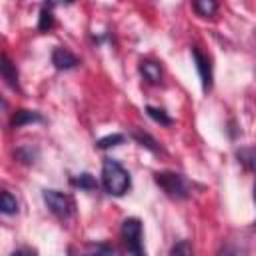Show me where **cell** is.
Returning a JSON list of instances; mask_svg holds the SVG:
<instances>
[{
    "instance_id": "6da1fadb",
    "label": "cell",
    "mask_w": 256,
    "mask_h": 256,
    "mask_svg": "<svg viewBox=\"0 0 256 256\" xmlns=\"http://www.w3.org/2000/svg\"><path fill=\"white\" fill-rule=\"evenodd\" d=\"M102 186L110 196H124L130 186H132V178L130 172L112 158H106L102 164Z\"/></svg>"
},
{
    "instance_id": "7a4b0ae2",
    "label": "cell",
    "mask_w": 256,
    "mask_h": 256,
    "mask_svg": "<svg viewBox=\"0 0 256 256\" xmlns=\"http://www.w3.org/2000/svg\"><path fill=\"white\" fill-rule=\"evenodd\" d=\"M154 182L162 188V192L172 198V200H186L190 198L192 194V184L186 176L178 174V172H170V170H164V172H156L154 174Z\"/></svg>"
},
{
    "instance_id": "3957f363",
    "label": "cell",
    "mask_w": 256,
    "mask_h": 256,
    "mask_svg": "<svg viewBox=\"0 0 256 256\" xmlns=\"http://www.w3.org/2000/svg\"><path fill=\"white\" fill-rule=\"evenodd\" d=\"M122 242L128 252L142 256L144 254V232H142V222L138 218H126L122 224Z\"/></svg>"
},
{
    "instance_id": "277c9868",
    "label": "cell",
    "mask_w": 256,
    "mask_h": 256,
    "mask_svg": "<svg viewBox=\"0 0 256 256\" xmlns=\"http://www.w3.org/2000/svg\"><path fill=\"white\" fill-rule=\"evenodd\" d=\"M44 202H46V206H48V210L54 214V216H58L60 220H68V218H72L74 216V200L68 196V194H64V192H58V190H44Z\"/></svg>"
},
{
    "instance_id": "5b68a950",
    "label": "cell",
    "mask_w": 256,
    "mask_h": 256,
    "mask_svg": "<svg viewBox=\"0 0 256 256\" xmlns=\"http://www.w3.org/2000/svg\"><path fill=\"white\" fill-rule=\"evenodd\" d=\"M192 58L196 62V70L200 74V82H202V90L208 92L212 90V80H214V74H212V64H210V58L206 54L200 52L198 46H192Z\"/></svg>"
},
{
    "instance_id": "8992f818",
    "label": "cell",
    "mask_w": 256,
    "mask_h": 256,
    "mask_svg": "<svg viewBox=\"0 0 256 256\" xmlns=\"http://www.w3.org/2000/svg\"><path fill=\"white\" fill-rule=\"evenodd\" d=\"M52 64H54L56 70H72L80 64V58L72 50H68L64 46H58L52 52Z\"/></svg>"
},
{
    "instance_id": "52a82bcc",
    "label": "cell",
    "mask_w": 256,
    "mask_h": 256,
    "mask_svg": "<svg viewBox=\"0 0 256 256\" xmlns=\"http://www.w3.org/2000/svg\"><path fill=\"white\" fill-rule=\"evenodd\" d=\"M34 122H44V118H42V114L40 112H36V110H16V114L12 116V120H10V126L12 128H22V126H26V124H34Z\"/></svg>"
},
{
    "instance_id": "ba28073f",
    "label": "cell",
    "mask_w": 256,
    "mask_h": 256,
    "mask_svg": "<svg viewBox=\"0 0 256 256\" xmlns=\"http://www.w3.org/2000/svg\"><path fill=\"white\" fill-rule=\"evenodd\" d=\"M140 74L144 76L146 82L150 84H160L162 82V66L152 60H142L140 62Z\"/></svg>"
},
{
    "instance_id": "9c48e42d",
    "label": "cell",
    "mask_w": 256,
    "mask_h": 256,
    "mask_svg": "<svg viewBox=\"0 0 256 256\" xmlns=\"http://www.w3.org/2000/svg\"><path fill=\"white\" fill-rule=\"evenodd\" d=\"M2 78L4 82L12 88V90H20V84H18V70L16 66L10 62V58L4 54L2 56Z\"/></svg>"
},
{
    "instance_id": "30bf717a",
    "label": "cell",
    "mask_w": 256,
    "mask_h": 256,
    "mask_svg": "<svg viewBox=\"0 0 256 256\" xmlns=\"http://www.w3.org/2000/svg\"><path fill=\"white\" fill-rule=\"evenodd\" d=\"M132 138H134L142 148H146V150H150V152H154V154H158V152H160V144H158V142H156V138H152L148 132L134 130V132H132Z\"/></svg>"
},
{
    "instance_id": "8fae6325",
    "label": "cell",
    "mask_w": 256,
    "mask_h": 256,
    "mask_svg": "<svg viewBox=\"0 0 256 256\" xmlns=\"http://www.w3.org/2000/svg\"><path fill=\"white\" fill-rule=\"evenodd\" d=\"M70 182H72V186H76V188H80V190H88V192H92V190H96V188H98L96 178H94L92 174H88V172L74 176Z\"/></svg>"
},
{
    "instance_id": "7c38bea8",
    "label": "cell",
    "mask_w": 256,
    "mask_h": 256,
    "mask_svg": "<svg viewBox=\"0 0 256 256\" xmlns=\"http://www.w3.org/2000/svg\"><path fill=\"white\" fill-rule=\"evenodd\" d=\"M194 10L204 16V18H210L218 12V2L216 0H194Z\"/></svg>"
},
{
    "instance_id": "4fadbf2b",
    "label": "cell",
    "mask_w": 256,
    "mask_h": 256,
    "mask_svg": "<svg viewBox=\"0 0 256 256\" xmlns=\"http://www.w3.org/2000/svg\"><path fill=\"white\" fill-rule=\"evenodd\" d=\"M14 158L22 164H34L36 158H38V150L32 148V146H20L16 152H14Z\"/></svg>"
},
{
    "instance_id": "5bb4252c",
    "label": "cell",
    "mask_w": 256,
    "mask_h": 256,
    "mask_svg": "<svg viewBox=\"0 0 256 256\" xmlns=\"http://www.w3.org/2000/svg\"><path fill=\"white\" fill-rule=\"evenodd\" d=\"M0 210H2V214H6V216H10V214H16L18 212V200L10 194V192H2V200H0Z\"/></svg>"
},
{
    "instance_id": "9a60e30c",
    "label": "cell",
    "mask_w": 256,
    "mask_h": 256,
    "mask_svg": "<svg viewBox=\"0 0 256 256\" xmlns=\"http://www.w3.org/2000/svg\"><path fill=\"white\" fill-rule=\"evenodd\" d=\"M54 28V14L50 8H42L40 10V18H38V30L40 32H50Z\"/></svg>"
},
{
    "instance_id": "2e32d148",
    "label": "cell",
    "mask_w": 256,
    "mask_h": 256,
    "mask_svg": "<svg viewBox=\"0 0 256 256\" xmlns=\"http://www.w3.org/2000/svg\"><path fill=\"white\" fill-rule=\"evenodd\" d=\"M146 112H148V116L152 118V120H156L158 124H162V126H172L174 124V120L166 114V110H162V108H154V106H148L146 108Z\"/></svg>"
},
{
    "instance_id": "e0dca14e",
    "label": "cell",
    "mask_w": 256,
    "mask_h": 256,
    "mask_svg": "<svg viewBox=\"0 0 256 256\" xmlns=\"http://www.w3.org/2000/svg\"><path fill=\"white\" fill-rule=\"evenodd\" d=\"M124 140H126V136H124V134H110V136L100 138V140L96 142V146H98L100 150H108V148H114V146L124 144Z\"/></svg>"
},
{
    "instance_id": "ac0fdd59",
    "label": "cell",
    "mask_w": 256,
    "mask_h": 256,
    "mask_svg": "<svg viewBox=\"0 0 256 256\" xmlns=\"http://www.w3.org/2000/svg\"><path fill=\"white\" fill-rule=\"evenodd\" d=\"M238 160H240L244 166H248L250 170L256 172V148H242V150L238 152Z\"/></svg>"
},
{
    "instance_id": "d6986e66",
    "label": "cell",
    "mask_w": 256,
    "mask_h": 256,
    "mask_svg": "<svg viewBox=\"0 0 256 256\" xmlns=\"http://www.w3.org/2000/svg\"><path fill=\"white\" fill-rule=\"evenodd\" d=\"M170 254H192V246H190L186 240H180L178 244H174V246H172Z\"/></svg>"
},
{
    "instance_id": "ffe728a7",
    "label": "cell",
    "mask_w": 256,
    "mask_h": 256,
    "mask_svg": "<svg viewBox=\"0 0 256 256\" xmlns=\"http://www.w3.org/2000/svg\"><path fill=\"white\" fill-rule=\"evenodd\" d=\"M88 250H92V252H102V254H114V248H112V246H106V244H90Z\"/></svg>"
},
{
    "instance_id": "44dd1931",
    "label": "cell",
    "mask_w": 256,
    "mask_h": 256,
    "mask_svg": "<svg viewBox=\"0 0 256 256\" xmlns=\"http://www.w3.org/2000/svg\"><path fill=\"white\" fill-rule=\"evenodd\" d=\"M50 4H56V6H68V4H72L74 0H48Z\"/></svg>"
},
{
    "instance_id": "7402d4cb",
    "label": "cell",
    "mask_w": 256,
    "mask_h": 256,
    "mask_svg": "<svg viewBox=\"0 0 256 256\" xmlns=\"http://www.w3.org/2000/svg\"><path fill=\"white\" fill-rule=\"evenodd\" d=\"M254 202H256V184H254ZM256 226V224H254Z\"/></svg>"
}]
</instances>
